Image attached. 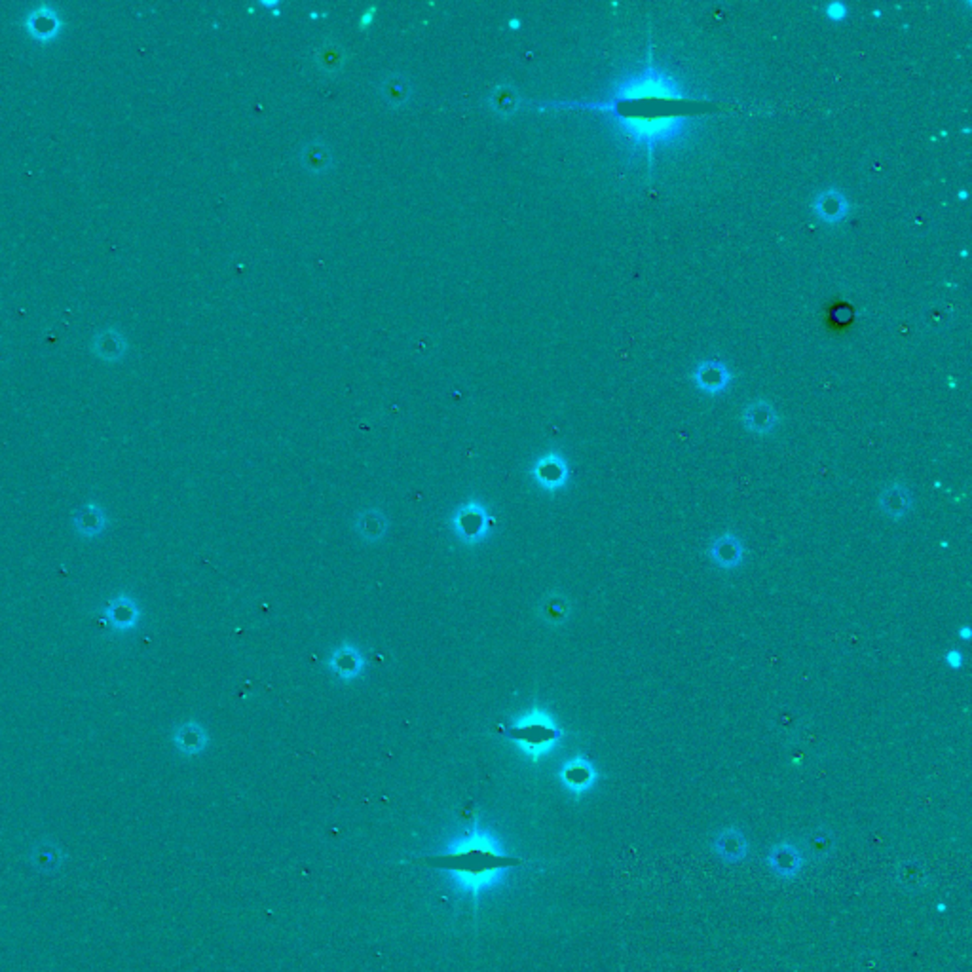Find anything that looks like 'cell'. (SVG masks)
Returning <instances> with one entry per match:
<instances>
[{"label": "cell", "mask_w": 972, "mask_h": 972, "mask_svg": "<svg viewBox=\"0 0 972 972\" xmlns=\"http://www.w3.org/2000/svg\"><path fill=\"white\" fill-rule=\"evenodd\" d=\"M519 862V859L511 857L504 849L496 834L479 825L466 828L445 851L425 859V864L450 876V883L458 893L471 895L475 900L481 893L500 887L507 872L517 868Z\"/></svg>", "instance_id": "6da1fadb"}, {"label": "cell", "mask_w": 972, "mask_h": 972, "mask_svg": "<svg viewBox=\"0 0 972 972\" xmlns=\"http://www.w3.org/2000/svg\"><path fill=\"white\" fill-rule=\"evenodd\" d=\"M565 731L558 726L555 716L541 705H534L517 714L509 722L507 739L513 743L519 753L532 762H540L549 756L560 745Z\"/></svg>", "instance_id": "7a4b0ae2"}, {"label": "cell", "mask_w": 972, "mask_h": 972, "mask_svg": "<svg viewBox=\"0 0 972 972\" xmlns=\"http://www.w3.org/2000/svg\"><path fill=\"white\" fill-rule=\"evenodd\" d=\"M449 528L464 545H479L492 534L494 519L483 500L471 498L452 511Z\"/></svg>", "instance_id": "3957f363"}, {"label": "cell", "mask_w": 972, "mask_h": 972, "mask_svg": "<svg viewBox=\"0 0 972 972\" xmlns=\"http://www.w3.org/2000/svg\"><path fill=\"white\" fill-rule=\"evenodd\" d=\"M531 477H532V481L543 492L555 494V492L565 490L568 486L572 471H570V466H568V459L562 456L558 450H551V452H545L543 456H540L536 462L532 464Z\"/></svg>", "instance_id": "277c9868"}, {"label": "cell", "mask_w": 972, "mask_h": 972, "mask_svg": "<svg viewBox=\"0 0 972 972\" xmlns=\"http://www.w3.org/2000/svg\"><path fill=\"white\" fill-rule=\"evenodd\" d=\"M325 667L331 674H334L340 682H355L360 680L367 671V657L361 652L360 646L353 642H343L334 646L325 659Z\"/></svg>", "instance_id": "5b68a950"}, {"label": "cell", "mask_w": 972, "mask_h": 972, "mask_svg": "<svg viewBox=\"0 0 972 972\" xmlns=\"http://www.w3.org/2000/svg\"><path fill=\"white\" fill-rule=\"evenodd\" d=\"M23 27L27 35L40 44H49L59 39L63 20L54 6L49 4H39L32 8L23 20Z\"/></svg>", "instance_id": "8992f818"}, {"label": "cell", "mask_w": 972, "mask_h": 972, "mask_svg": "<svg viewBox=\"0 0 972 972\" xmlns=\"http://www.w3.org/2000/svg\"><path fill=\"white\" fill-rule=\"evenodd\" d=\"M707 555L716 568L729 572L745 565L746 549L743 540L736 532H722L710 541Z\"/></svg>", "instance_id": "52a82bcc"}, {"label": "cell", "mask_w": 972, "mask_h": 972, "mask_svg": "<svg viewBox=\"0 0 972 972\" xmlns=\"http://www.w3.org/2000/svg\"><path fill=\"white\" fill-rule=\"evenodd\" d=\"M90 350L95 357H99L101 361L105 363H120L124 357L128 355L129 352V343H128V336L122 329H118L116 325H111V327H103L94 333L92 336V343H90Z\"/></svg>", "instance_id": "ba28073f"}, {"label": "cell", "mask_w": 972, "mask_h": 972, "mask_svg": "<svg viewBox=\"0 0 972 972\" xmlns=\"http://www.w3.org/2000/svg\"><path fill=\"white\" fill-rule=\"evenodd\" d=\"M558 779L568 792L579 796L587 792L594 784L596 770L585 756H574L560 767Z\"/></svg>", "instance_id": "9c48e42d"}, {"label": "cell", "mask_w": 972, "mask_h": 972, "mask_svg": "<svg viewBox=\"0 0 972 972\" xmlns=\"http://www.w3.org/2000/svg\"><path fill=\"white\" fill-rule=\"evenodd\" d=\"M878 507L881 513L885 517H889L893 521H900L906 517L912 507H914V496H912V490L900 483V481H893L887 485L878 496Z\"/></svg>", "instance_id": "30bf717a"}, {"label": "cell", "mask_w": 972, "mask_h": 972, "mask_svg": "<svg viewBox=\"0 0 972 972\" xmlns=\"http://www.w3.org/2000/svg\"><path fill=\"white\" fill-rule=\"evenodd\" d=\"M174 745L184 756H198L210 746V733L196 720L183 722L174 731Z\"/></svg>", "instance_id": "8fae6325"}, {"label": "cell", "mask_w": 972, "mask_h": 972, "mask_svg": "<svg viewBox=\"0 0 972 972\" xmlns=\"http://www.w3.org/2000/svg\"><path fill=\"white\" fill-rule=\"evenodd\" d=\"M105 620L111 627L116 630H129L141 620V610L138 606V601L131 599L128 594H118L116 599L109 601L105 606Z\"/></svg>", "instance_id": "7c38bea8"}, {"label": "cell", "mask_w": 972, "mask_h": 972, "mask_svg": "<svg viewBox=\"0 0 972 972\" xmlns=\"http://www.w3.org/2000/svg\"><path fill=\"white\" fill-rule=\"evenodd\" d=\"M538 616L545 625L560 627L572 616V602L565 593L549 591L548 594H543V599L540 601Z\"/></svg>", "instance_id": "4fadbf2b"}, {"label": "cell", "mask_w": 972, "mask_h": 972, "mask_svg": "<svg viewBox=\"0 0 972 972\" xmlns=\"http://www.w3.org/2000/svg\"><path fill=\"white\" fill-rule=\"evenodd\" d=\"M743 424L748 432H753L756 435H770L777 430L779 416L770 403L756 401L745 408Z\"/></svg>", "instance_id": "5bb4252c"}, {"label": "cell", "mask_w": 972, "mask_h": 972, "mask_svg": "<svg viewBox=\"0 0 972 972\" xmlns=\"http://www.w3.org/2000/svg\"><path fill=\"white\" fill-rule=\"evenodd\" d=\"M67 861V852L52 842H40L32 845L29 851V862L32 869L40 874H56L63 868Z\"/></svg>", "instance_id": "9a60e30c"}, {"label": "cell", "mask_w": 972, "mask_h": 972, "mask_svg": "<svg viewBox=\"0 0 972 972\" xmlns=\"http://www.w3.org/2000/svg\"><path fill=\"white\" fill-rule=\"evenodd\" d=\"M353 531L367 543H379L386 538L389 531V521L380 509H365L357 513Z\"/></svg>", "instance_id": "2e32d148"}, {"label": "cell", "mask_w": 972, "mask_h": 972, "mask_svg": "<svg viewBox=\"0 0 972 972\" xmlns=\"http://www.w3.org/2000/svg\"><path fill=\"white\" fill-rule=\"evenodd\" d=\"M107 528V517L105 511L97 504H88L76 511L75 515V531L84 538H95L103 534Z\"/></svg>", "instance_id": "e0dca14e"}, {"label": "cell", "mask_w": 972, "mask_h": 972, "mask_svg": "<svg viewBox=\"0 0 972 972\" xmlns=\"http://www.w3.org/2000/svg\"><path fill=\"white\" fill-rule=\"evenodd\" d=\"M695 384L699 389L707 391L710 396L720 394L729 384V372L720 363H707L701 365L695 372Z\"/></svg>", "instance_id": "ac0fdd59"}, {"label": "cell", "mask_w": 972, "mask_h": 972, "mask_svg": "<svg viewBox=\"0 0 972 972\" xmlns=\"http://www.w3.org/2000/svg\"><path fill=\"white\" fill-rule=\"evenodd\" d=\"M413 88L405 75H388L380 84V95L391 107H403L411 99Z\"/></svg>", "instance_id": "d6986e66"}, {"label": "cell", "mask_w": 972, "mask_h": 972, "mask_svg": "<svg viewBox=\"0 0 972 972\" xmlns=\"http://www.w3.org/2000/svg\"><path fill=\"white\" fill-rule=\"evenodd\" d=\"M300 162L310 174H323L331 167L333 156L329 148L321 141H310L300 150Z\"/></svg>", "instance_id": "ffe728a7"}, {"label": "cell", "mask_w": 972, "mask_h": 972, "mask_svg": "<svg viewBox=\"0 0 972 972\" xmlns=\"http://www.w3.org/2000/svg\"><path fill=\"white\" fill-rule=\"evenodd\" d=\"M623 95H633V97H642V95H663V97H671L673 95V86L669 80H664L663 76H642L640 82H630L629 86L625 88Z\"/></svg>", "instance_id": "44dd1931"}, {"label": "cell", "mask_w": 972, "mask_h": 972, "mask_svg": "<svg viewBox=\"0 0 972 972\" xmlns=\"http://www.w3.org/2000/svg\"><path fill=\"white\" fill-rule=\"evenodd\" d=\"M344 48L338 42H325L317 49V65L321 67L323 73H338L344 67Z\"/></svg>", "instance_id": "7402d4cb"}, {"label": "cell", "mask_w": 972, "mask_h": 972, "mask_svg": "<svg viewBox=\"0 0 972 972\" xmlns=\"http://www.w3.org/2000/svg\"><path fill=\"white\" fill-rule=\"evenodd\" d=\"M490 101H492V109L494 111L507 116L511 112H515V109L519 105V95H517V92H513L509 86H500V88H496L492 92Z\"/></svg>", "instance_id": "603a6c76"}, {"label": "cell", "mask_w": 972, "mask_h": 972, "mask_svg": "<svg viewBox=\"0 0 972 972\" xmlns=\"http://www.w3.org/2000/svg\"><path fill=\"white\" fill-rule=\"evenodd\" d=\"M825 218L828 220H838L840 217L845 215V201L843 198L840 196H834V198H823L821 200V213Z\"/></svg>", "instance_id": "cb8c5ba5"}, {"label": "cell", "mask_w": 972, "mask_h": 972, "mask_svg": "<svg viewBox=\"0 0 972 972\" xmlns=\"http://www.w3.org/2000/svg\"><path fill=\"white\" fill-rule=\"evenodd\" d=\"M944 661L950 664L951 669H959L961 664H963V654H961L959 650H955V647H953V650H950V652L946 654Z\"/></svg>", "instance_id": "d4e9b609"}, {"label": "cell", "mask_w": 972, "mask_h": 972, "mask_svg": "<svg viewBox=\"0 0 972 972\" xmlns=\"http://www.w3.org/2000/svg\"><path fill=\"white\" fill-rule=\"evenodd\" d=\"M372 18H374V10H369V12L365 13V18H361V25H369Z\"/></svg>", "instance_id": "484cf974"}, {"label": "cell", "mask_w": 972, "mask_h": 972, "mask_svg": "<svg viewBox=\"0 0 972 972\" xmlns=\"http://www.w3.org/2000/svg\"><path fill=\"white\" fill-rule=\"evenodd\" d=\"M958 635H959L963 640H968V638H970V629H968V627H963Z\"/></svg>", "instance_id": "4316f807"}]
</instances>
